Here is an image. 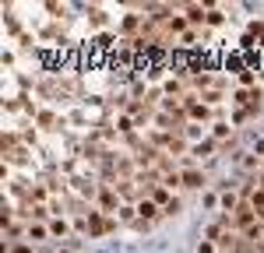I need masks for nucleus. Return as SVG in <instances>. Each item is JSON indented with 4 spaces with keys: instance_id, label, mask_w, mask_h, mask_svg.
I'll return each mask as SVG.
<instances>
[{
    "instance_id": "obj_13",
    "label": "nucleus",
    "mask_w": 264,
    "mask_h": 253,
    "mask_svg": "<svg viewBox=\"0 0 264 253\" xmlns=\"http://www.w3.org/2000/svg\"><path fill=\"white\" fill-rule=\"evenodd\" d=\"M211 148H215V144H211V141H204V144H198V148H194V155H208Z\"/></svg>"
},
{
    "instance_id": "obj_7",
    "label": "nucleus",
    "mask_w": 264,
    "mask_h": 253,
    "mask_svg": "<svg viewBox=\"0 0 264 253\" xmlns=\"http://www.w3.org/2000/svg\"><path fill=\"white\" fill-rule=\"evenodd\" d=\"M99 200H102V211H113V207H117V200H113V193H109V190H102V197H99Z\"/></svg>"
},
{
    "instance_id": "obj_5",
    "label": "nucleus",
    "mask_w": 264,
    "mask_h": 253,
    "mask_svg": "<svg viewBox=\"0 0 264 253\" xmlns=\"http://www.w3.org/2000/svg\"><path fill=\"white\" fill-rule=\"evenodd\" d=\"M137 215H141V218H155V215H159L155 200H141V204H137Z\"/></svg>"
},
{
    "instance_id": "obj_3",
    "label": "nucleus",
    "mask_w": 264,
    "mask_h": 253,
    "mask_svg": "<svg viewBox=\"0 0 264 253\" xmlns=\"http://www.w3.org/2000/svg\"><path fill=\"white\" fill-rule=\"evenodd\" d=\"M183 106L191 109V116H194V120H208V116H211L204 102H194V99H183Z\"/></svg>"
},
{
    "instance_id": "obj_9",
    "label": "nucleus",
    "mask_w": 264,
    "mask_h": 253,
    "mask_svg": "<svg viewBox=\"0 0 264 253\" xmlns=\"http://www.w3.org/2000/svg\"><path fill=\"white\" fill-rule=\"evenodd\" d=\"M50 232H53V236H67V222H60V218H57V222L50 225Z\"/></svg>"
},
{
    "instance_id": "obj_10",
    "label": "nucleus",
    "mask_w": 264,
    "mask_h": 253,
    "mask_svg": "<svg viewBox=\"0 0 264 253\" xmlns=\"http://www.w3.org/2000/svg\"><path fill=\"white\" fill-rule=\"evenodd\" d=\"M43 236H46L43 225H28V239H43Z\"/></svg>"
},
{
    "instance_id": "obj_14",
    "label": "nucleus",
    "mask_w": 264,
    "mask_h": 253,
    "mask_svg": "<svg viewBox=\"0 0 264 253\" xmlns=\"http://www.w3.org/2000/svg\"><path fill=\"white\" fill-rule=\"evenodd\" d=\"M166 215H180V200H169V207H162Z\"/></svg>"
},
{
    "instance_id": "obj_15",
    "label": "nucleus",
    "mask_w": 264,
    "mask_h": 253,
    "mask_svg": "<svg viewBox=\"0 0 264 253\" xmlns=\"http://www.w3.org/2000/svg\"><path fill=\"white\" fill-rule=\"evenodd\" d=\"M198 253H215V246H211V243H201V246H198Z\"/></svg>"
},
{
    "instance_id": "obj_4",
    "label": "nucleus",
    "mask_w": 264,
    "mask_h": 253,
    "mask_svg": "<svg viewBox=\"0 0 264 253\" xmlns=\"http://www.w3.org/2000/svg\"><path fill=\"white\" fill-rule=\"evenodd\" d=\"M187 21H191V25H201V21H208V7H198V4H191V7H187Z\"/></svg>"
},
{
    "instance_id": "obj_11",
    "label": "nucleus",
    "mask_w": 264,
    "mask_h": 253,
    "mask_svg": "<svg viewBox=\"0 0 264 253\" xmlns=\"http://www.w3.org/2000/svg\"><path fill=\"white\" fill-rule=\"evenodd\" d=\"M208 25H222V11H215V7H208Z\"/></svg>"
},
{
    "instance_id": "obj_12",
    "label": "nucleus",
    "mask_w": 264,
    "mask_h": 253,
    "mask_svg": "<svg viewBox=\"0 0 264 253\" xmlns=\"http://www.w3.org/2000/svg\"><path fill=\"white\" fill-rule=\"evenodd\" d=\"M229 134V123H215V137H225Z\"/></svg>"
},
{
    "instance_id": "obj_17",
    "label": "nucleus",
    "mask_w": 264,
    "mask_h": 253,
    "mask_svg": "<svg viewBox=\"0 0 264 253\" xmlns=\"http://www.w3.org/2000/svg\"><path fill=\"white\" fill-rule=\"evenodd\" d=\"M261 165H264V158H261Z\"/></svg>"
},
{
    "instance_id": "obj_1",
    "label": "nucleus",
    "mask_w": 264,
    "mask_h": 253,
    "mask_svg": "<svg viewBox=\"0 0 264 253\" xmlns=\"http://www.w3.org/2000/svg\"><path fill=\"white\" fill-rule=\"evenodd\" d=\"M85 232H92V236H106L109 229H113V222H106L102 215H99V211H92V215H88V222L81 225Z\"/></svg>"
},
{
    "instance_id": "obj_8",
    "label": "nucleus",
    "mask_w": 264,
    "mask_h": 253,
    "mask_svg": "<svg viewBox=\"0 0 264 253\" xmlns=\"http://www.w3.org/2000/svg\"><path fill=\"white\" fill-rule=\"evenodd\" d=\"M222 207H225V211H236V207H240V200H236L233 193H225V197H222Z\"/></svg>"
},
{
    "instance_id": "obj_16",
    "label": "nucleus",
    "mask_w": 264,
    "mask_h": 253,
    "mask_svg": "<svg viewBox=\"0 0 264 253\" xmlns=\"http://www.w3.org/2000/svg\"><path fill=\"white\" fill-rule=\"evenodd\" d=\"M11 253H32V246H25V243H18V246H14Z\"/></svg>"
},
{
    "instance_id": "obj_6",
    "label": "nucleus",
    "mask_w": 264,
    "mask_h": 253,
    "mask_svg": "<svg viewBox=\"0 0 264 253\" xmlns=\"http://www.w3.org/2000/svg\"><path fill=\"white\" fill-rule=\"evenodd\" d=\"M250 207H254V215H261V218H264V190L250 193Z\"/></svg>"
},
{
    "instance_id": "obj_2",
    "label": "nucleus",
    "mask_w": 264,
    "mask_h": 253,
    "mask_svg": "<svg viewBox=\"0 0 264 253\" xmlns=\"http://www.w3.org/2000/svg\"><path fill=\"white\" fill-rule=\"evenodd\" d=\"M180 183L191 187V190H198V187H204V173H198V169H187V173L180 176Z\"/></svg>"
}]
</instances>
